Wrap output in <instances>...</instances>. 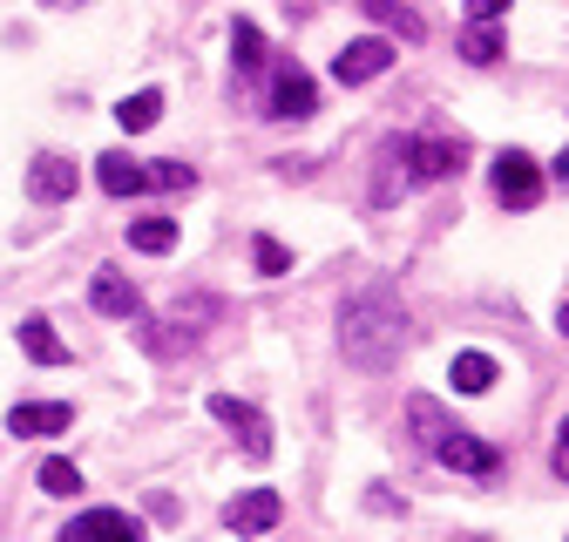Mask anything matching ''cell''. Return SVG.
I'll list each match as a JSON object with an SVG mask.
<instances>
[{
  "label": "cell",
  "mask_w": 569,
  "mask_h": 542,
  "mask_svg": "<svg viewBox=\"0 0 569 542\" xmlns=\"http://www.w3.org/2000/svg\"><path fill=\"white\" fill-rule=\"evenodd\" d=\"M461 54H468L475 68L502 61V28H495V21H468V28H461Z\"/></svg>",
  "instance_id": "ac0fdd59"
},
{
  "label": "cell",
  "mask_w": 569,
  "mask_h": 542,
  "mask_svg": "<svg viewBox=\"0 0 569 542\" xmlns=\"http://www.w3.org/2000/svg\"><path fill=\"white\" fill-rule=\"evenodd\" d=\"M360 14H367V21H380V28H393L400 41H420V34H427V28H420V14H413V8H400V0H360Z\"/></svg>",
  "instance_id": "e0dca14e"
},
{
  "label": "cell",
  "mask_w": 569,
  "mask_h": 542,
  "mask_svg": "<svg viewBox=\"0 0 569 542\" xmlns=\"http://www.w3.org/2000/svg\"><path fill=\"white\" fill-rule=\"evenodd\" d=\"M556 474L569 482V421H562V434H556Z\"/></svg>",
  "instance_id": "484cf974"
},
{
  "label": "cell",
  "mask_w": 569,
  "mask_h": 542,
  "mask_svg": "<svg viewBox=\"0 0 569 542\" xmlns=\"http://www.w3.org/2000/svg\"><path fill=\"white\" fill-rule=\"evenodd\" d=\"M96 183H102L109 197H142V190H150V183H142V163H129L122 150H109V157L96 163Z\"/></svg>",
  "instance_id": "4fadbf2b"
},
{
  "label": "cell",
  "mask_w": 569,
  "mask_h": 542,
  "mask_svg": "<svg viewBox=\"0 0 569 542\" xmlns=\"http://www.w3.org/2000/svg\"><path fill=\"white\" fill-rule=\"evenodd\" d=\"M251 264L264 271V279H284V271H292V251H284L278 238H251Z\"/></svg>",
  "instance_id": "603a6c76"
},
{
  "label": "cell",
  "mask_w": 569,
  "mask_h": 542,
  "mask_svg": "<svg viewBox=\"0 0 569 542\" xmlns=\"http://www.w3.org/2000/svg\"><path fill=\"white\" fill-rule=\"evenodd\" d=\"M435 461H441V468H455V474H475V482H488V474L502 468V454H495L481 434H461V428H448V434L435 441Z\"/></svg>",
  "instance_id": "8992f818"
},
{
  "label": "cell",
  "mask_w": 569,
  "mask_h": 542,
  "mask_svg": "<svg viewBox=\"0 0 569 542\" xmlns=\"http://www.w3.org/2000/svg\"><path fill=\"white\" fill-rule=\"evenodd\" d=\"M210 414H218V428H224V434H238V448H244L251 461H271V421L258 414L251 400H231V393H210Z\"/></svg>",
  "instance_id": "277c9868"
},
{
  "label": "cell",
  "mask_w": 569,
  "mask_h": 542,
  "mask_svg": "<svg viewBox=\"0 0 569 542\" xmlns=\"http://www.w3.org/2000/svg\"><path fill=\"white\" fill-rule=\"evenodd\" d=\"M278 522H284L278 489H244V495H231V509H224V529H231V535H271Z\"/></svg>",
  "instance_id": "52a82bcc"
},
{
  "label": "cell",
  "mask_w": 569,
  "mask_h": 542,
  "mask_svg": "<svg viewBox=\"0 0 569 542\" xmlns=\"http://www.w3.org/2000/svg\"><path fill=\"white\" fill-rule=\"evenodd\" d=\"M495 353H455V367H448V380H455V393H488L495 387Z\"/></svg>",
  "instance_id": "9a60e30c"
},
{
  "label": "cell",
  "mask_w": 569,
  "mask_h": 542,
  "mask_svg": "<svg viewBox=\"0 0 569 542\" xmlns=\"http://www.w3.org/2000/svg\"><path fill=\"white\" fill-rule=\"evenodd\" d=\"M231 54H238V76H258V68H264V34L251 21H238L231 28Z\"/></svg>",
  "instance_id": "7402d4cb"
},
{
  "label": "cell",
  "mask_w": 569,
  "mask_h": 542,
  "mask_svg": "<svg viewBox=\"0 0 569 542\" xmlns=\"http://www.w3.org/2000/svg\"><path fill=\"white\" fill-rule=\"evenodd\" d=\"M76 183H82V170L68 163V157H54V150H41L28 163V197L34 203H68V197H76Z\"/></svg>",
  "instance_id": "30bf717a"
},
{
  "label": "cell",
  "mask_w": 569,
  "mask_h": 542,
  "mask_svg": "<svg viewBox=\"0 0 569 542\" xmlns=\"http://www.w3.org/2000/svg\"><path fill=\"white\" fill-rule=\"evenodd\" d=\"M142 183L150 190H197V170L190 163H157V170H142Z\"/></svg>",
  "instance_id": "cb8c5ba5"
},
{
  "label": "cell",
  "mask_w": 569,
  "mask_h": 542,
  "mask_svg": "<svg viewBox=\"0 0 569 542\" xmlns=\"http://www.w3.org/2000/svg\"><path fill=\"white\" fill-rule=\"evenodd\" d=\"M407 421H413V434H420L427 448H435V441L448 434V414H441V406L427 400V393H413V400H407Z\"/></svg>",
  "instance_id": "44dd1931"
},
{
  "label": "cell",
  "mask_w": 569,
  "mask_h": 542,
  "mask_svg": "<svg viewBox=\"0 0 569 542\" xmlns=\"http://www.w3.org/2000/svg\"><path fill=\"white\" fill-rule=\"evenodd\" d=\"M488 183H495V197H502L509 211H536V203H542V170H536L529 150H502L495 170H488Z\"/></svg>",
  "instance_id": "7a4b0ae2"
},
{
  "label": "cell",
  "mask_w": 569,
  "mask_h": 542,
  "mask_svg": "<svg viewBox=\"0 0 569 542\" xmlns=\"http://www.w3.org/2000/svg\"><path fill=\"white\" fill-rule=\"evenodd\" d=\"M54 542H142V529H136V515H122V509H89V515H76Z\"/></svg>",
  "instance_id": "8fae6325"
},
{
  "label": "cell",
  "mask_w": 569,
  "mask_h": 542,
  "mask_svg": "<svg viewBox=\"0 0 569 542\" xmlns=\"http://www.w3.org/2000/svg\"><path fill=\"white\" fill-rule=\"evenodd\" d=\"M413 347V312L393 299V292H360L339 305V353L352 373H387L400 353Z\"/></svg>",
  "instance_id": "6da1fadb"
},
{
  "label": "cell",
  "mask_w": 569,
  "mask_h": 542,
  "mask_svg": "<svg viewBox=\"0 0 569 542\" xmlns=\"http://www.w3.org/2000/svg\"><path fill=\"white\" fill-rule=\"evenodd\" d=\"M34 482H41V495H82V468L68 461V454H48Z\"/></svg>",
  "instance_id": "ffe728a7"
},
{
  "label": "cell",
  "mask_w": 569,
  "mask_h": 542,
  "mask_svg": "<svg viewBox=\"0 0 569 542\" xmlns=\"http://www.w3.org/2000/svg\"><path fill=\"white\" fill-rule=\"evenodd\" d=\"M129 251H150V258L177 251V224H170V218H136V224H129Z\"/></svg>",
  "instance_id": "d6986e66"
},
{
  "label": "cell",
  "mask_w": 569,
  "mask_h": 542,
  "mask_svg": "<svg viewBox=\"0 0 569 542\" xmlns=\"http://www.w3.org/2000/svg\"><path fill=\"white\" fill-rule=\"evenodd\" d=\"M89 305H96L102 319H136V312H142V299H136V285L122 279V271H116V264H102V271H96V279H89Z\"/></svg>",
  "instance_id": "7c38bea8"
},
{
  "label": "cell",
  "mask_w": 569,
  "mask_h": 542,
  "mask_svg": "<svg viewBox=\"0 0 569 542\" xmlns=\"http://www.w3.org/2000/svg\"><path fill=\"white\" fill-rule=\"evenodd\" d=\"M400 163L413 183H441L468 163V143H455V136H413V143H400Z\"/></svg>",
  "instance_id": "3957f363"
},
{
  "label": "cell",
  "mask_w": 569,
  "mask_h": 542,
  "mask_svg": "<svg viewBox=\"0 0 569 542\" xmlns=\"http://www.w3.org/2000/svg\"><path fill=\"white\" fill-rule=\"evenodd\" d=\"M21 353H28L34 367H68V347L54 339L48 319H21Z\"/></svg>",
  "instance_id": "5bb4252c"
},
{
  "label": "cell",
  "mask_w": 569,
  "mask_h": 542,
  "mask_svg": "<svg viewBox=\"0 0 569 542\" xmlns=\"http://www.w3.org/2000/svg\"><path fill=\"white\" fill-rule=\"evenodd\" d=\"M264 109H271L278 122H299V116L319 109V82L306 76L299 61H284V68H271V96H264Z\"/></svg>",
  "instance_id": "5b68a950"
},
{
  "label": "cell",
  "mask_w": 569,
  "mask_h": 542,
  "mask_svg": "<svg viewBox=\"0 0 569 542\" xmlns=\"http://www.w3.org/2000/svg\"><path fill=\"white\" fill-rule=\"evenodd\" d=\"M68 428H76V406H68V400H21L8 414L14 441H41V434H68Z\"/></svg>",
  "instance_id": "9c48e42d"
},
{
  "label": "cell",
  "mask_w": 569,
  "mask_h": 542,
  "mask_svg": "<svg viewBox=\"0 0 569 542\" xmlns=\"http://www.w3.org/2000/svg\"><path fill=\"white\" fill-rule=\"evenodd\" d=\"M387 68H393V41L367 34V41H346V48H339V61H332V76H339L346 89H360V82L387 76Z\"/></svg>",
  "instance_id": "ba28073f"
},
{
  "label": "cell",
  "mask_w": 569,
  "mask_h": 542,
  "mask_svg": "<svg viewBox=\"0 0 569 542\" xmlns=\"http://www.w3.org/2000/svg\"><path fill=\"white\" fill-rule=\"evenodd\" d=\"M556 325H562V332H569V305H562V312H556Z\"/></svg>",
  "instance_id": "4316f807"
},
{
  "label": "cell",
  "mask_w": 569,
  "mask_h": 542,
  "mask_svg": "<svg viewBox=\"0 0 569 542\" xmlns=\"http://www.w3.org/2000/svg\"><path fill=\"white\" fill-rule=\"evenodd\" d=\"M116 122H122L129 136L157 129V122H163V96H157V89H136V96H122V102H116Z\"/></svg>",
  "instance_id": "2e32d148"
},
{
  "label": "cell",
  "mask_w": 569,
  "mask_h": 542,
  "mask_svg": "<svg viewBox=\"0 0 569 542\" xmlns=\"http://www.w3.org/2000/svg\"><path fill=\"white\" fill-rule=\"evenodd\" d=\"M468 14H475V21H502L509 0H468Z\"/></svg>",
  "instance_id": "d4e9b609"
}]
</instances>
